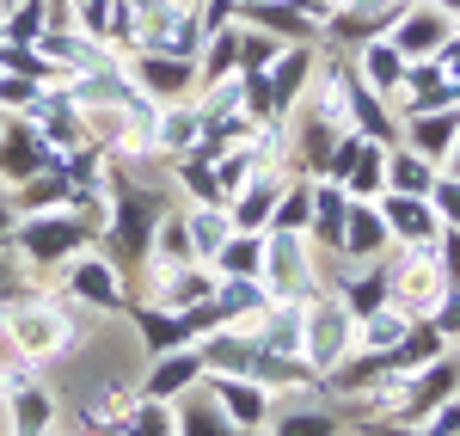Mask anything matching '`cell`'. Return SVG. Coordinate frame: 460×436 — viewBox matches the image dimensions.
Listing matches in <instances>:
<instances>
[{"instance_id":"obj_22","label":"cell","mask_w":460,"mask_h":436,"mask_svg":"<svg viewBox=\"0 0 460 436\" xmlns=\"http://www.w3.org/2000/svg\"><path fill=\"white\" fill-rule=\"evenodd\" d=\"M197 123H203V117H166V123H160V142H166V147H184L190 136H197Z\"/></svg>"},{"instance_id":"obj_18","label":"cell","mask_w":460,"mask_h":436,"mask_svg":"<svg viewBox=\"0 0 460 436\" xmlns=\"http://www.w3.org/2000/svg\"><path fill=\"white\" fill-rule=\"evenodd\" d=\"M240 37H246V31H209V62H203L209 80H221V74L240 62Z\"/></svg>"},{"instance_id":"obj_13","label":"cell","mask_w":460,"mask_h":436,"mask_svg":"<svg viewBox=\"0 0 460 436\" xmlns=\"http://www.w3.org/2000/svg\"><path fill=\"white\" fill-rule=\"evenodd\" d=\"M184 227H190V246H197V258H215L221 246H227V216H221V209H197Z\"/></svg>"},{"instance_id":"obj_6","label":"cell","mask_w":460,"mask_h":436,"mask_svg":"<svg viewBox=\"0 0 460 436\" xmlns=\"http://www.w3.org/2000/svg\"><path fill=\"white\" fill-rule=\"evenodd\" d=\"M344 221H350V197H344V184H314V227L332 240V246H344Z\"/></svg>"},{"instance_id":"obj_7","label":"cell","mask_w":460,"mask_h":436,"mask_svg":"<svg viewBox=\"0 0 460 436\" xmlns=\"http://www.w3.org/2000/svg\"><path fill=\"white\" fill-rule=\"evenodd\" d=\"M344 179H350V191H356V197L381 191V179H387V154H381V147H368V142H356L350 166H344Z\"/></svg>"},{"instance_id":"obj_31","label":"cell","mask_w":460,"mask_h":436,"mask_svg":"<svg viewBox=\"0 0 460 436\" xmlns=\"http://www.w3.org/2000/svg\"><path fill=\"white\" fill-rule=\"evenodd\" d=\"M455 179H460V160H455Z\"/></svg>"},{"instance_id":"obj_21","label":"cell","mask_w":460,"mask_h":436,"mask_svg":"<svg viewBox=\"0 0 460 436\" xmlns=\"http://www.w3.org/2000/svg\"><path fill=\"white\" fill-rule=\"evenodd\" d=\"M393 184L399 191H429V160H418V154H393Z\"/></svg>"},{"instance_id":"obj_5","label":"cell","mask_w":460,"mask_h":436,"mask_svg":"<svg viewBox=\"0 0 460 436\" xmlns=\"http://www.w3.org/2000/svg\"><path fill=\"white\" fill-rule=\"evenodd\" d=\"M387 240V221L375 216L368 203H350V221H344V246L338 253H350V258H375V246Z\"/></svg>"},{"instance_id":"obj_30","label":"cell","mask_w":460,"mask_h":436,"mask_svg":"<svg viewBox=\"0 0 460 436\" xmlns=\"http://www.w3.org/2000/svg\"><path fill=\"white\" fill-rule=\"evenodd\" d=\"M0 227H6V209H0Z\"/></svg>"},{"instance_id":"obj_8","label":"cell","mask_w":460,"mask_h":436,"mask_svg":"<svg viewBox=\"0 0 460 436\" xmlns=\"http://www.w3.org/2000/svg\"><path fill=\"white\" fill-rule=\"evenodd\" d=\"M74 295H86L93 307H117V277H111V264H99V258L74 264Z\"/></svg>"},{"instance_id":"obj_32","label":"cell","mask_w":460,"mask_h":436,"mask_svg":"<svg viewBox=\"0 0 460 436\" xmlns=\"http://www.w3.org/2000/svg\"><path fill=\"white\" fill-rule=\"evenodd\" d=\"M37 436H43V431H37Z\"/></svg>"},{"instance_id":"obj_12","label":"cell","mask_w":460,"mask_h":436,"mask_svg":"<svg viewBox=\"0 0 460 436\" xmlns=\"http://www.w3.org/2000/svg\"><path fill=\"white\" fill-rule=\"evenodd\" d=\"M147 221H154V197H129V203L117 209V234L129 240V258H142V246H147Z\"/></svg>"},{"instance_id":"obj_1","label":"cell","mask_w":460,"mask_h":436,"mask_svg":"<svg viewBox=\"0 0 460 436\" xmlns=\"http://www.w3.org/2000/svg\"><path fill=\"white\" fill-rule=\"evenodd\" d=\"M86 246V234H80V221H62V216H37L31 227H25V253L37 258V264H56V258H68Z\"/></svg>"},{"instance_id":"obj_16","label":"cell","mask_w":460,"mask_h":436,"mask_svg":"<svg viewBox=\"0 0 460 436\" xmlns=\"http://www.w3.org/2000/svg\"><path fill=\"white\" fill-rule=\"evenodd\" d=\"M270 197H283V184L258 179V184L246 191V197H240V209H234V221H240V227H258V221L270 216Z\"/></svg>"},{"instance_id":"obj_28","label":"cell","mask_w":460,"mask_h":436,"mask_svg":"<svg viewBox=\"0 0 460 436\" xmlns=\"http://www.w3.org/2000/svg\"><path fill=\"white\" fill-rule=\"evenodd\" d=\"M37 25H43V13H37V0H31V13H13V31H19V37H31Z\"/></svg>"},{"instance_id":"obj_23","label":"cell","mask_w":460,"mask_h":436,"mask_svg":"<svg viewBox=\"0 0 460 436\" xmlns=\"http://www.w3.org/2000/svg\"><path fill=\"white\" fill-rule=\"evenodd\" d=\"M436 209H442V221H455V227H460V179L436 184Z\"/></svg>"},{"instance_id":"obj_24","label":"cell","mask_w":460,"mask_h":436,"mask_svg":"<svg viewBox=\"0 0 460 436\" xmlns=\"http://www.w3.org/2000/svg\"><path fill=\"white\" fill-rule=\"evenodd\" d=\"M277 436H332V418H283Z\"/></svg>"},{"instance_id":"obj_17","label":"cell","mask_w":460,"mask_h":436,"mask_svg":"<svg viewBox=\"0 0 460 436\" xmlns=\"http://www.w3.org/2000/svg\"><path fill=\"white\" fill-rule=\"evenodd\" d=\"M142 80L160 86V93H178L190 80V62H166V56H142Z\"/></svg>"},{"instance_id":"obj_4","label":"cell","mask_w":460,"mask_h":436,"mask_svg":"<svg viewBox=\"0 0 460 436\" xmlns=\"http://www.w3.org/2000/svg\"><path fill=\"white\" fill-rule=\"evenodd\" d=\"M381 221H387V227H399L405 240H418V246L436 234V209H429V203H418L411 191H393L387 203H381Z\"/></svg>"},{"instance_id":"obj_11","label":"cell","mask_w":460,"mask_h":436,"mask_svg":"<svg viewBox=\"0 0 460 436\" xmlns=\"http://www.w3.org/2000/svg\"><path fill=\"white\" fill-rule=\"evenodd\" d=\"M362 74L387 93V86H399V80H405V56H399L393 43H368V49H362Z\"/></svg>"},{"instance_id":"obj_33","label":"cell","mask_w":460,"mask_h":436,"mask_svg":"<svg viewBox=\"0 0 460 436\" xmlns=\"http://www.w3.org/2000/svg\"><path fill=\"white\" fill-rule=\"evenodd\" d=\"M455 436H460V431H455Z\"/></svg>"},{"instance_id":"obj_14","label":"cell","mask_w":460,"mask_h":436,"mask_svg":"<svg viewBox=\"0 0 460 436\" xmlns=\"http://www.w3.org/2000/svg\"><path fill=\"white\" fill-rule=\"evenodd\" d=\"M0 166H6V173H19V179H25V173H37V166H49V142H25V136H6V147H0Z\"/></svg>"},{"instance_id":"obj_15","label":"cell","mask_w":460,"mask_h":436,"mask_svg":"<svg viewBox=\"0 0 460 436\" xmlns=\"http://www.w3.org/2000/svg\"><path fill=\"white\" fill-rule=\"evenodd\" d=\"M264 246H258V240H227V246H221V253H215V264H221V271H227V277H258V271H264Z\"/></svg>"},{"instance_id":"obj_25","label":"cell","mask_w":460,"mask_h":436,"mask_svg":"<svg viewBox=\"0 0 460 436\" xmlns=\"http://www.w3.org/2000/svg\"><path fill=\"white\" fill-rule=\"evenodd\" d=\"M0 62H6V68H19V74H31V80L43 74V62H37L31 49H19V43H13V49H0Z\"/></svg>"},{"instance_id":"obj_2","label":"cell","mask_w":460,"mask_h":436,"mask_svg":"<svg viewBox=\"0 0 460 436\" xmlns=\"http://www.w3.org/2000/svg\"><path fill=\"white\" fill-rule=\"evenodd\" d=\"M13 338L37 351V357H56L62 351V338H68V314H49L43 301H31L25 314H13Z\"/></svg>"},{"instance_id":"obj_26","label":"cell","mask_w":460,"mask_h":436,"mask_svg":"<svg viewBox=\"0 0 460 436\" xmlns=\"http://www.w3.org/2000/svg\"><path fill=\"white\" fill-rule=\"evenodd\" d=\"M56 191H62L56 179H49V184H37V191L25 184V209H49V197H56Z\"/></svg>"},{"instance_id":"obj_19","label":"cell","mask_w":460,"mask_h":436,"mask_svg":"<svg viewBox=\"0 0 460 436\" xmlns=\"http://www.w3.org/2000/svg\"><path fill=\"white\" fill-rule=\"evenodd\" d=\"M13 431H49V394H19L13 400Z\"/></svg>"},{"instance_id":"obj_27","label":"cell","mask_w":460,"mask_h":436,"mask_svg":"<svg viewBox=\"0 0 460 436\" xmlns=\"http://www.w3.org/2000/svg\"><path fill=\"white\" fill-rule=\"evenodd\" d=\"M460 431V405H448V412H436V424H429V436H455Z\"/></svg>"},{"instance_id":"obj_29","label":"cell","mask_w":460,"mask_h":436,"mask_svg":"<svg viewBox=\"0 0 460 436\" xmlns=\"http://www.w3.org/2000/svg\"><path fill=\"white\" fill-rule=\"evenodd\" d=\"M368 436H411L405 424H381V431H368Z\"/></svg>"},{"instance_id":"obj_9","label":"cell","mask_w":460,"mask_h":436,"mask_svg":"<svg viewBox=\"0 0 460 436\" xmlns=\"http://www.w3.org/2000/svg\"><path fill=\"white\" fill-rule=\"evenodd\" d=\"M221 412H234L240 424H264V387L258 381H221Z\"/></svg>"},{"instance_id":"obj_10","label":"cell","mask_w":460,"mask_h":436,"mask_svg":"<svg viewBox=\"0 0 460 436\" xmlns=\"http://www.w3.org/2000/svg\"><path fill=\"white\" fill-rule=\"evenodd\" d=\"M197 375H203V357H166V363L154 369V381H147V400H166V394H178Z\"/></svg>"},{"instance_id":"obj_20","label":"cell","mask_w":460,"mask_h":436,"mask_svg":"<svg viewBox=\"0 0 460 436\" xmlns=\"http://www.w3.org/2000/svg\"><path fill=\"white\" fill-rule=\"evenodd\" d=\"M221 418H227V412H215V405H203V400H184V436H227Z\"/></svg>"},{"instance_id":"obj_3","label":"cell","mask_w":460,"mask_h":436,"mask_svg":"<svg viewBox=\"0 0 460 436\" xmlns=\"http://www.w3.org/2000/svg\"><path fill=\"white\" fill-rule=\"evenodd\" d=\"M399 19V56H429V49H442L448 37H455V25L442 19V13H393Z\"/></svg>"}]
</instances>
